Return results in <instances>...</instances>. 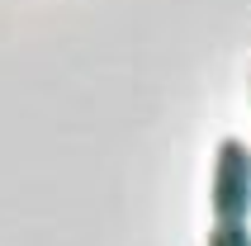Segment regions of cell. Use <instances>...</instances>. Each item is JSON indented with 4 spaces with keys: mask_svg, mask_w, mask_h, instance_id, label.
<instances>
[{
    "mask_svg": "<svg viewBox=\"0 0 251 246\" xmlns=\"http://www.w3.org/2000/svg\"><path fill=\"white\" fill-rule=\"evenodd\" d=\"M213 222H247L251 213V147L242 137H223L213 151V185H209Z\"/></svg>",
    "mask_w": 251,
    "mask_h": 246,
    "instance_id": "cell-1",
    "label": "cell"
},
{
    "mask_svg": "<svg viewBox=\"0 0 251 246\" xmlns=\"http://www.w3.org/2000/svg\"><path fill=\"white\" fill-rule=\"evenodd\" d=\"M209 246H251V232H247V222H213V232H209Z\"/></svg>",
    "mask_w": 251,
    "mask_h": 246,
    "instance_id": "cell-2",
    "label": "cell"
}]
</instances>
